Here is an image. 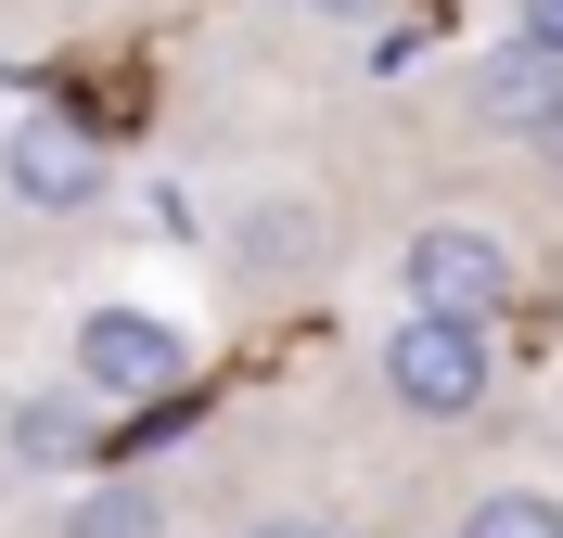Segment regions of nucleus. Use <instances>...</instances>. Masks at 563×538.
I'll use <instances>...</instances> for the list:
<instances>
[{
	"instance_id": "1a4fd4ad",
	"label": "nucleus",
	"mask_w": 563,
	"mask_h": 538,
	"mask_svg": "<svg viewBox=\"0 0 563 538\" xmlns=\"http://www.w3.org/2000/svg\"><path fill=\"white\" fill-rule=\"evenodd\" d=\"M244 256L269 270V283H295V256H308V206H256V218H244Z\"/></svg>"
},
{
	"instance_id": "9b49d317",
	"label": "nucleus",
	"mask_w": 563,
	"mask_h": 538,
	"mask_svg": "<svg viewBox=\"0 0 563 538\" xmlns=\"http://www.w3.org/2000/svg\"><path fill=\"white\" fill-rule=\"evenodd\" d=\"M526 154H538V167L563 179V90H551V116H538V129H526Z\"/></svg>"
},
{
	"instance_id": "f03ea898",
	"label": "nucleus",
	"mask_w": 563,
	"mask_h": 538,
	"mask_svg": "<svg viewBox=\"0 0 563 538\" xmlns=\"http://www.w3.org/2000/svg\"><path fill=\"white\" fill-rule=\"evenodd\" d=\"M385 397L397 410H422V424H461V410H487V385H499V347H487V321H397L385 333Z\"/></svg>"
},
{
	"instance_id": "ddd939ff",
	"label": "nucleus",
	"mask_w": 563,
	"mask_h": 538,
	"mask_svg": "<svg viewBox=\"0 0 563 538\" xmlns=\"http://www.w3.org/2000/svg\"><path fill=\"white\" fill-rule=\"evenodd\" d=\"M256 538H333V526H256Z\"/></svg>"
},
{
	"instance_id": "39448f33",
	"label": "nucleus",
	"mask_w": 563,
	"mask_h": 538,
	"mask_svg": "<svg viewBox=\"0 0 563 538\" xmlns=\"http://www.w3.org/2000/svg\"><path fill=\"white\" fill-rule=\"evenodd\" d=\"M551 90H563V65H551V52H538V39H499L487 65H474V129L526 142L538 116H551Z\"/></svg>"
},
{
	"instance_id": "423d86ee",
	"label": "nucleus",
	"mask_w": 563,
	"mask_h": 538,
	"mask_svg": "<svg viewBox=\"0 0 563 538\" xmlns=\"http://www.w3.org/2000/svg\"><path fill=\"white\" fill-rule=\"evenodd\" d=\"M65 538H167V501L129 487V474H103V487H77V501H65Z\"/></svg>"
},
{
	"instance_id": "f8f14e48",
	"label": "nucleus",
	"mask_w": 563,
	"mask_h": 538,
	"mask_svg": "<svg viewBox=\"0 0 563 538\" xmlns=\"http://www.w3.org/2000/svg\"><path fill=\"white\" fill-rule=\"evenodd\" d=\"M308 13H333V26H372V13H385V0H308Z\"/></svg>"
},
{
	"instance_id": "6e6552de",
	"label": "nucleus",
	"mask_w": 563,
	"mask_h": 538,
	"mask_svg": "<svg viewBox=\"0 0 563 538\" xmlns=\"http://www.w3.org/2000/svg\"><path fill=\"white\" fill-rule=\"evenodd\" d=\"M461 538H563V501L551 487H487V501L461 513Z\"/></svg>"
},
{
	"instance_id": "9d476101",
	"label": "nucleus",
	"mask_w": 563,
	"mask_h": 538,
	"mask_svg": "<svg viewBox=\"0 0 563 538\" xmlns=\"http://www.w3.org/2000/svg\"><path fill=\"white\" fill-rule=\"evenodd\" d=\"M512 39H538V52L563 65V0H512Z\"/></svg>"
},
{
	"instance_id": "7ed1b4c3",
	"label": "nucleus",
	"mask_w": 563,
	"mask_h": 538,
	"mask_svg": "<svg viewBox=\"0 0 563 538\" xmlns=\"http://www.w3.org/2000/svg\"><path fill=\"white\" fill-rule=\"evenodd\" d=\"M179 372H192V347H179V321H154V308H90V321H77V385L115 397V410H154Z\"/></svg>"
},
{
	"instance_id": "f257e3e1",
	"label": "nucleus",
	"mask_w": 563,
	"mask_h": 538,
	"mask_svg": "<svg viewBox=\"0 0 563 538\" xmlns=\"http://www.w3.org/2000/svg\"><path fill=\"white\" fill-rule=\"evenodd\" d=\"M397 295H410L422 321H499L512 308V244H499L487 218H422L410 244H397Z\"/></svg>"
},
{
	"instance_id": "20e7f679",
	"label": "nucleus",
	"mask_w": 563,
	"mask_h": 538,
	"mask_svg": "<svg viewBox=\"0 0 563 538\" xmlns=\"http://www.w3.org/2000/svg\"><path fill=\"white\" fill-rule=\"evenodd\" d=\"M0 179H13V206L77 218V206H103V142H90L65 103H38V116H13V142H0Z\"/></svg>"
},
{
	"instance_id": "0eeeda50",
	"label": "nucleus",
	"mask_w": 563,
	"mask_h": 538,
	"mask_svg": "<svg viewBox=\"0 0 563 538\" xmlns=\"http://www.w3.org/2000/svg\"><path fill=\"white\" fill-rule=\"evenodd\" d=\"M13 462H90V397H26V410H13Z\"/></svg>"
}]
</instances>
